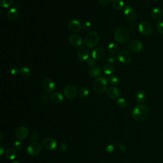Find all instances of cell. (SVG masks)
<instances>
[{
  "label": "cell",
  "instance_id": "1",
  "mask_svg": "<svg viewBox=\"0 0 163 163\" xmlns=\"http://www.w3.org/2000/svg\"><path fill=\"white\" fill-rule=\"evenodd\" d=\"M148 112V108L146 105H138L133 109L132 117L136 121H142L147 117Z\"/></svg>",
  "mask_w": 163,
  "mask_h": 163
},
{
  "label": "cell",
  "instance_id": "2",
  "mask_svg": "<svg viewBox=\"0 0 163 163\" xmlns=\"http://www.w3.org/2000/svg\"><path fill=\"white\" fill-rule=\"evenodd\" d=\"M114 38L119 43L124 44L129 41V35L128 31L125 28L119 27L115 31Z\"/></svg>",
  "mask_w": 163,
  "mask_h": 163
},
{
  "label": "cell",
  "instance_id": "3",
  "mask_svg": "<svg viewBox=\"0 0 163 163\" xmlns=\"http://www.w3.org/2000/svg\"><path fill=\"white\" fill-rule=\"evenodd\" d=\"M108 81L104 77H99L97 79L94 84V91L97 94L101 95L103 94L107 88Z\"/></svg>",
  "mask_w": 163,
  "mask_h": 163
},
{
  "label": "cell",
  "instance_id": "4",
  "mask_svg": "<svg viewBox=\"0 0 163 163\" xmlns=\"http://www.w3.org/2000/svg\"><path fill=\"white\" fill-rule=\"evenodd\" d=\"M100 41L99 34L96 31H91L87 34L85 37L84 42L85 45L89 48L94 47Z\"/></svg>",
  "mask_w": 163,
  "mask_h": 163
},
{
  "label": "cell",
  "instance_id": "5",
  "mask_svg": "<svg viewBox=\"0 0 163 163\" xmlns=\"http://www.w3.org/2000/svg\"><path fill=\"white\" fill-rule=\"evenodd\" d=\"M78 94H79V92L77 91V89L74 85H69L66 86L64 89V96H66L68 99H70V100L75 98Z\"/></svg>",
  "mask_w": 163,
  "mask_h": 163
},
{
  "label": "cell",
  "instance_id": "6",
  "mask_svg": "<svg viewBox=\"0 0 163 163\" xmlns=\"http://www.w3.org/2000/svg\"><path fill=\"white\" fill-rule=\"evenodd\" d=\"M27 151L30 156L38 155L41 151V145L37 142H32L28 146Z\"/></svg>",
  "mask_w": 163,
  "mask_h": 163
},
{
  "label": "cell",
  "instance_id": "7",
  "mask_svg": "<svg viewBox=\"0 0 163 163\" xmlns=\"http://www.w3.org/2000/svg\"><path fill=\"white\" fill-rule=\"evenodd\" d=\"M42 87L47 93H51L55 90L56 84L51 79L47 78L43 81Z\"/></svg>",
  "mask_w": 163,
  "mask_h": 163
},
{
  "label": "cell",
  "instance_id": "8",
  "mask_svg": "<svg viewBox=\"0 0 163 163\" xmlns=\"http://www.w3.org/2000/svg\"><path fill=\"white\" fill-rule=\"evenodd\" d=\"M118 59L124 64H128L132 60V56L127 50H122L118 54Z\"/></svg>",
  "mask_w": 163,
  "mask_h": 163
},
{
  "label": "cell",
  "instance_id": "9",
  "mask_svg": "<svg viewBox=\"0 0 163 163\" xmlns=\"http://www.w3.org/2000/svg\"><path fill=\"white\" fill-rule=\"evenodd\" d=\"M139 31L143 35H148L152 31V27L148 22H142L138 26Z\"/></svg>",
  "mask_w": 163,
  "mask_h": 163
},
{
  "label": "cell",
  "instance_id": "10",
  "mask_svg": "<svg viewBox=\"0 0 163 163\" xmlns=\"http://www.w3.org/2000/svg\"><path fill=\"white\" fill-rule=\"evenodd\" d=\"M43 146L48 150H53L57 147L56 140L52 138H46L43 140Z\"/></svg>",
  "mask_w": 163,
  "mask_h": 163
},
{
  "label": "cell",
  "instance_id": "11",
  "mask_svg": "<svg viewBox=\"0 0 163 163\" xmlns=\"http://www.w3.org/2000/svg\"><path fill=\"white\" fill-rule=\"evenodd\" d=\"M28 134H29L28 129H27V127L24 126H21L18 127L15 130V133L16 138L19 140L25 139L28 137Z\"/></svg>",
  "mask_w": 163,
  "mask_h": 163
},
{
  "label": "cell",
  "instance_id": "12",
  "mask_svg": "<svg viewBox=\"0 0 163 163\" xmlns=\"http://www.w3.org/2000/svg\"><path fill=\"white\" fill-rule=\"evenodd\" d=\"M125 17L129 20H134L136 19V11L130 5H127L124 10Z\"/></svg>",
  "mask_w": 163,
  "mask_h": 163
},
{
  "label": "cell",
  "instance_id": "13",
  "mask_svg": "<svg viewBox=\"0 0 163 163\" xmlns=\"http://www.w3.org/2000/svg\"><path fill=\"white\" fill-rule=\"evenodd\" d=\"M70 43L74 47L81 46L83 43V40L80 36L77 34L71 35L69 38Z\"/></svg>",
  "mask_w": 163,
  "mask_h": 163
},
{
  "label": "cell",
  "instance_id": "14",
  "mask_svg": "<svg viewBox=\"0 0 163 163\" xmlns=\"http://www.w3.org/2000/svg\"><path fill=\"white\" fill-rule=\"evenodd\" d=\"M107 96L110 99L115 100L121 96V92L118 90V89L112 87V88H110L107 90L106 92Z\"/></svg>",
  "mask_w": 163,
  "mask_h": 163
},
{
  "label": "cell",
  "instance_id": "15",
  "mask_svg": "<svg viewBox=\"0 0 163 163\" xmlns=\"http://www.w3.org/2000/svg\"><path fill=\"white\" fill-rule=\"evenodd\" d=\"M78 58L81 61H86L89 59V50L86 47H81L77 53Z\"/></svg>",
  "mask_w": 163,
  "mask_h": 163
},
{
  "label": "cell",
  "instance_id": "16",
  "mask_svg": "<svg viewBox=\"0 0 163 163\" xmlns=\"http://www.w3.org/2000/svg\"><path fill=\"white\" fill-rule=\"evenodd\" d=\"M69 29L73 32H77L80 31L82 26L80 22L77 20H72L68 24Z\"/></svg>",
  "mask_w": 163,
  "mask_h": 163
},
{
  "label": "cell",
  "instance_id": "17",
  "mask_svg": "<svg viewBox=\"0 0 163 163\" xmlns=\"http://www.w3.org/2000/svg\"><path fill=\"white\" fill-rule=\"evenodd\" d=\"M129 47L134 52H139L143 49V45L140 41L138 40H134L130 43Z\"/></svg>",
  "mask_w": 163,
  "mask_h": 163
},
{
  "label": "cell",
  "instance_id": "18",
  "mask_svg": "<svg viewBox=\"0 0 163 163\" xmlns=\"http://www.w3.org/2000/svg\"><path fill=\"white\" fill-rule=\"evenodd\" d=\"M105 54V51L102 48H97L92 52V57L95 60L101 59Z\"/></svg>",
  "mask_w": 163,
  "mask_h": 163
},
{
  "label": "cell",
  "instance_id": "19",
  "mask_svg": "<svg viewBox=\"0 0 163 163\" xmlns=\"http://www.w3.org/2000/svg\"><path fill=\"white\" fill-rule=\"evenodd\" d=\"M64 100L63 96L60 92H54L51 96V101L55 104H60Z\"/></svg>",
  "mask_w": 163,
  "mask_h": 163
},
{
  "label": "cell",
  "instance_id": "20",
  "mask_svg": "<svg viewBox=\"0 0 163 163\" xmlns=\"http://www.w3.org/2000/svg\"><path fill=\"white\" fill-rule=\"evenodd\" d=\"M163 15L162 10L159 8H155L152 10L151 13V16L155 20H159Z\"/></svg>",
  "mask_w": 163,
  "mask_h": 163
},
{
  "label": "cell",
  "instance_id": "21",
  "mask_svg": "<svg viewBox=\"0 0 163 163\" xmlns=\"http://www.w3.org/2000/svg\"><path fill=\"white\" fill-rule=\"evenodd\" d=\"M8 18L9 20L14 21L17 20L19 17V12L17 8H11L8 12L7 14Z\"/></svg>",
  "mask_w": 163,
  "mask_h": 163
},
{
  "label": "cell",
  "instance_id": "22",
  "mask_svg": "<svg viewBox=\"0 0 163 163\" xmlns=\"http://www.w3.org/2000/svg\"><path fill=\"white\" fill-rule=\"evenodd\" d=\"M101 73V69L99 66H93L92 67L89 71V74L92 77H97Z\"/></svg>",
  "mask_w": 163,
  "mask_h": 163
},
{
  "label": "cell",
  "instance_id": "23",
  "mask_svg": "<svg viewBox=\"0 0 163 163\" xmlns=\"http://www.w3.org/2000/svg\"><path fill=\"white\" fill-rule=\"evenodd\" d=\"M19 74L22 78L24 79H27L30 77L31 71L29 68L23 67L19 70Z\"/></svg>",
  "mask_w": 163,
  "mask_h": 163
},
{
  "label": "cell",
  "instance_id": "24",
  "mask_svg": "<svg viewBox=\"0 0 163 163\" xmlns=\"http://www.w3.org/2000/svg\"><path fill=\"white\" fill-rule=\"evenodd\" d=\"M136 100L139 103H143L146 100V94L144 91H139L136 94Z\"/></svg>",
  "mask_w": 163,
  "mask_h": 163
},
{
  "label": "cell",
  "instance_id": "25",
  "mask_svg": "<svg viewBox=\"0 0 163 163\" xmlns=\"http://www.w3.org/2000/svg\"><path fill=\"white\" fill-rule=\"evenodd\" d=\"M118 46L115 43H111L108 46V51L111 54H116L118 52Z\"/></svg>",
  "mask_w": 163,
  "mask_h": 163
},
{
  "label": "cell",
  "instance_id": "26",
  "mask_svg": "<svg viewBox=\"0 0 163 163\" xmlns=\"http://www.w3.org/2000/svg\"><path fill=\"white\" fill-rule=\"evenodd\" d=\"M103 71L106 75H112L115 71V68L110 64H107L103 67Z\"/></svg>",
  "mask_w": 163,
  "mask_h": 163
},
{
  "label": "cell",
  "instance_id": "27",
  "mask_svg": "<svg viewBox=\"0 0 163 163\" xmlns=\"http://www.w3.org/2000/svg\"><path fill=\"white\" fill-rule=\"evenodd\" d=\"M5 156L8 159L12 160L16 157L15 150L12 148H9L5 152Z\"/></svg>",
  "mask_w": 163,
  "mask_h": 163
},
{
  "label": "cell",
  "instance_id": "28",
  "mask_svg": "<svg viewBox=\"0 0 163 163\" xmlns=\"http://www.w3.org/2000/svg\"><path fill=\"white\" fill-rule=\"evenodd\" d=\"M112 6L116 10H121L124 8V3L122 0H115L112 3Z\"/></svg>",
  "mask_w": 163,
  "mask_h": 163
},
{
  "label": "cell",
  "instance_id": "29",
  "mask_svg": "<svg viewBox=\"0 0 163 163\" xmlns=\"http://www.w3.org/2000/svg\"><path fill=\"white\" fill-rule=\"evenodd\" d=\"M13 4V0H0V6L4 8H8Z\"/></svg>",
  "mask_w": 163,
  "mask_h": 163
},
{
  "label": "cell",
  "instance_id": "30",
  "mask_svg": "<svg viewBox=\"0 0 163 163\" xmlns=\"http://www.w3.org/2000/svg\"><path fill=\"white\" fill-rule=\"evenodd\" d=\"M79 95L80 96V97H82V98H85V97H88V96L89 95V91L88 88H81L79 91Z\"/></svg>",
  "mask_w": 163,
  "mask_h": 163
},
{
  "label": "cell",
  "instance_id": "31",
  "mask_svg": "<svg viewBox=\"0 0 163 163\" xmlns=\"http://www.w3.org/2000/svg\"><path fill=\"white\" fill-rule=\"evenodd\" d=\"M108 82H109V83L112 85L115 86V85H117L118 84V83H119V79L117 77V76L112 75V76H111V77L109 78V79H108Z\"/></svg>",
  "mask_w": 163,
  "mask_h": 163
},
{
  "label": "cell",
  "instance_id": "32",
  "mask_svg": "<svg viewBox=\"0 0 163 163\" xmlns=\"http://www.w3.org/2000/svg\"><path fill=\"white\" fill-rule=\"evenodd\" d=\"M117 104L118 107L125 108L127 106V101L124 98H120V99L118 100Z\"/></svg>",
  "mask_w": 163,
  "mask_h": 163
},
{
  "label": "cell",
  "instance_id": "33",
  "mask_svg": "<svg viewBox=\"0 0 163 163\" xmlns=\"http://www.w3.org/2000/svg\"><path fill=\"white\" fill-rule=\"evenodd\" d=\"M117 144L118 145L119 148L121 149L122 152H123L124 153L127 152V147L122 142H121V141H117Z\"/></svg>",
  "mask_w": 163,
  "mask_h": 163
},
{
  "label": "cell",
  "instance_id": "34",
  "mask_svg": "<svg viewBox=\"0 0 163 163\" xmlns=\"http://www.w3.org/2000/svg\"><path fill=\"white\" fill-rule=\"evenodd\" d=\"M13 147H14V148L15 150H16V151H20V150H21L22 149H23V144H22L20 142H15L14 144Z\"/></svg>",
  "mask_w": 163,
  "mask_h": 163
},
{
  "label": "cell",
  "instance_id": "35",
  "mask_svg": "<svg viewBox=\"0 0 163 163\" xmlns=\"http://www.w3.org/2000/svg\"><path fill=\"white\" fill-rule=\"evenodd\" d=\"M91 24L90 22H85V23H83V24L82 25V28L84 30V31H89L91 29Z\"/></svg>",
  "mask_w": 163,
  "mask_h": 163
},
{
  "label": "cell",
  "instance_id": "36",
  "mask_svg": "<svg viewBox=\"0 0 163 163\" xmlns=\"http://www.w3.org/2000/svg\"><path fill=\"white\" fill-rule=\"evenodd\" d=\"M40 101L43 104L47 105L49 103V96L48 95H46V94L41 96V98H40Z\"/></svg>",
  "mask_w": 163,
  "mask_h": 163
},
{
  "label": "cell",
  "instance_id": "37",
  "mask_svg": "<svg viewBox=\"0 0 163 163\" xmlns=\"http://www.w3.org/2000/svg\"><path fill=\"white\" fill-rule=\"evenodd\" d=\"M157 29L160 34L163 35V21H161L157 24Z\"/></svg>",
  "mask_w": 163,
  "mask_h": 163
},
{
  "label": "cell",
  "instance_id": "38",
  "mask_svg": "<svg viewBox=\"0 0 163 163\" xmlns=\"http://www.w3.org/2000/svg\"><path fill=\"white\" fill-rule=\"evenodd\" d=\"M40 139V135L38 133H33L31 134V139L35 141V142H37Z\"/></svg>",
  "mask_w": 163,
  "mask_h": 163
},
{
  "label": "cell",
  "instance_id": "39",
  "mask_svg": "<svg viewBox=\"0 0 163 163\" xmlns=\"http://www.w3.org/2000/svg\"><path fill=\"white\" fill-rule=\"evenodd\" d=\"M114 0H99V3L102 5H109L111 3H113Z\"/></svg>",
  "mask_w": 163,
  "mask_h": 163
},
{
  "label": "cell",
  "instance_id": "40",
  "mask_svg": "<svg viewBox=\"0 0 163 163\" xmlns=\"http://www.w3.org/2000/svg\"><path fill=\"white\" fill-rule=\"evenodd\" d=\"M87 64H88V65L90 67H93L94 66L95 64V59H93V58H91V59H89L88 60V61H87Z\"/></svg>",
  "mask_w": 163,
  "mask_h": 163
},
{
  "label": "cell",
  "instance_id": "41",
  "mask_svg": "<svg viewBox=\"0 0 163 163\" xmlns=\"http://www.w3.org/2000/svg\"><path fill=\"white\" fill-rule=\"evenodd\" d=\"M10 73H12V75H17L19 73V70L16 67H13L10 70Z\"/></svg>",
  "mask_w": 163,
  "mask_h": 163
},
{
  "label": "cell",
  "instance_id": "42",
  "mask_svg": "<svg viewBox=\"0 0 163 163\" xmlns=\"http://www.w3.org/2000/svg\"><path fill=\"white\" fill-rule=\"evenodd\" d=\"M68 149V146L66 144H62L60 147H59V151L61 152H64V151H66V150Z\"/></svg>",
  "mask_w": 163,
  "mask_h": 163
},
{
  "label": "cell",
  "instance_id": "43",
  "mask_svg": "<svg viewBox=\"0 0 163 163\" xmlns=\"http://www.w3.org/2000/svg\"><path fill=\"white\" fill-rule=\"evenodd\" d=\"M106 150L108 152H110V153L112 152L114 150V147L112 145H109L106 147Z\"/></svg>",
  "mask_w": 163,
  "mask_h": 163
},
{
  "label": "cell",
  "instance_id": "44",
  "mask_svg": "<svg viewBox=\"0 0 163 163\" xmlns=\"http://www.w3.org/2000/svg\"><path fill=\"white\" fill-rule=\"evenodd\" d=\"M108 61L110 63H114L115 61V58L114 57H110L109 58H108Z\"/></svg>",
  "mask_w": 163,
  "mask_h": 163
},
{
  "label": "cell",
  "instance_id": "45",
  "mask_svg": "<svg viewBox=\"0 0 163 163\" xmlns=\"http://www.w3.org/2000/svg\"><path fill=\"white\" fill-rule=\"evenodd\" d=\"M4 153V148L3 147V146H0V155L1 156H3Z\"/></svg>",
  "mask_w": 163,
  "mask_h": 163
},
{
  "label": "cell",
  "instance_id": "46",
  "mask_svg": "<svg viewBox=\"0 0 163 163\" xmlns=\"http://www.w3.org/2000/svg\"><path fill=\"white\" fill-rule=\"evenodd\" d=\"M0 136H1V138H0V142H2V141L3 140V133L2 132L0 133Z\"/></svg>",
  "mask_w": 163,
  "mask_h": 163
},
{
  "label": "cell",
  "instance_id": "47",
  "mask_svg": "<svg viewBox=\"0 0 163 163\" xmlns=\"http://www.w3.org/2000/svg\"><path fill=\"white\" fill-rule=\"evenodd\" d=\"M12 163H19V162H12Z\"/></svg>",
  "mask_w": 163,
  "mask_h": 163
}]
</instances>
